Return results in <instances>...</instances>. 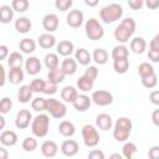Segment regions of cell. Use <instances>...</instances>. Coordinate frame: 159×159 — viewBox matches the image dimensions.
<instances>
[{
	"instance_id": "6da1fadb",
	"label": "cell",
	"mask_w": 159,
	"mask_h": 159,
	"mask_svg": "<svg viewBox=\"0 0 159 159\" xmlns=\"http://www.w3.org/2000/svg\"><path fill=\"white\" fill-rule=\"evenodd\" d=\"M122 15H123V7L116 2L106 5L99 11V16L106 24H111V22L119 20L122 17Z\"/></svg>"
},
{
	"instance_id": "7a4b0ae2",
	"label": "cell",
	"mask_w": 159,
	"mask_h": 159,
	"mask_svg": "<svg viewBox=\"0 0 159 159\" xmlns=\"http://www.w3.org/2000/svg\"><path fill=\"white\" fill-rule=\"evenodd\" d=\"M48 125H50V118L47 114H39L32 119L31 123V132L34 133V135L39 137V138H43L47 132H48Z\"/></svg>"
},
{
	"instance_id": "3957f363",
	"label": "cell",
	"mask_w": 159,
	"mask_h": 159,
	"mask_svg": "<svg viewBox=\"0 0 159 159\" xmlns=\"http://www.w3.org/2000/svg\"><path fill=\"white\" fill-rule=\"evenodd\" d=\"M84 30H86V35L89 40H93V41H97L99 39L103 37L104 35V30L102 27V25L99 24V21L94 17L87 20L86 22V26H84Z\"/></svg>"
},
{
	"instance_id": "277c9868",
	"label": "cell",
	"mask_w": 159,
	"mask_h": 159,
	"mask_svg": "<svg viewBox=\"0 0 159 159\" xmlns=\"http://www.w3.org/2000/svg\"><path fill=\"white\" fill-rule=\"evenodd\" d=\"M82 137H83V142L87 147H96L99 143V134L97 132V129L92 125V124H86L82 128Z\"/></svg>"
},
{
	"instance_id": "5b68a950",
	"label": "cell",
	"mask_w": 159,
	"mask_h": 159,
	"mask_svg": "<svg viewBox=\"0 0 159 159\" xmlns=\"http://www.w3.org/2000/svg\"><path fill=\"white\" fill-rule=\"evenodd\" d=\"M46 111L53 118H62V117H65V114L67 112V108H66V106L62 102H60V101H57L55 98H50V99H47V108H46Z\"/></svg>"
},
{
	"instance_id": "8992f818",
	"label": "cell",
	"mask_w": 159,
	"mask_h": 159,
	"mask_svg": "<svg viewBox=\"0 0 159 159\" xmlns=\"http://www.w3.org/2000/svg\"><path fill=\"white\" fill-rule=\"evenodd\" d=\"M92 101L97 104V106H108L113 102V94L108 91H104V89H98V91H94L92 93Z\"/></svg>"
},
{
	"instance_id": "52a82bcc",
	"label": "cell",
	"mask_w": 159,
	"mask_h": 159,
	"mask_svg": "<svg viewBox=\"0 0 159 159\" xmlns=\"http://www.w3.org/2000/svg\"><path fill=\"white\" fill-rule=\"evenodd\" d=\"M66 22L70 27H80L83 22V12L81 10H71L67 15H66Z\"/></svg>"
},
{
	"instance_id": "ba28073f",
	"label": "cell",
	"mask_w": 159,
	"mask_h": 159,
	"mask_svg": "<svg viewBox=\"0 0 159 159\" xmlns=\"http://www.w3.org/2000/svg\"><path fill=\"white\" fill-rule=\"evenodd\" d=\"M32 119V116L30 113V111L27 109H20L16 114V119H15V125L20 129H25L30 125V122Z\"/></svg>"
},
{
	"instance_id": "9c48e42d",
	"label": "cell",
	"mask_w": 159,
	"mask_h": 159,
	"mask_svg": "<svg viewBox=\"0 0 159 159\" xmlns=\"http://www.w3.org/2000/svg\"><path fill=\"white\" fill-rule=\"evenodd\" d=\"M42 26L47 32H52L58 27V17L55 14H47L42 19Z\"/></svg>"
},
{
	"instance_id": "30bf717a",
	"label": "cell",
	"mask_w": 159,
	"mask_h": 159,
	"mask_svg": "<svg viewBox=\"0 0 159 159\" xmlns=\"http://www.w3.org/2000/svg\"><path fill=\"white\" fill-rule=\"evenodd\" d=\"M91 102H92V98H89L88 96H86V94H78L76 97V99L73 101V107L78 112H84V111H87L89 108Z\"/></svg>"
},
{
	"instance_id": "8fae6325",
	"label": "cell",
	"mask_w": 159,
	"mask_h": 159,
	"mask_svg": "<svg viewBox=\"0 0 159 159\" xmlns=\"http://www.w3.org/2000/svg\"><path fill=\"white\" fill-rule=\"evenodd\" d=\"M25 70L29 75L31 76H35L37 75L40 71H41V62L37 57H30L26 60V63H25Z\"/></svg>"
},
{
	"instance_id": "7c38bea8",
	"label": "cell",
	"mask_w": 159,
	"mask_h": 159,
	"mask_svg": "<svg viewBox=\"0 0 159 159\" xmlns=\"http://www.w3.org/2000/svg\"><path fill=\"white\" fill-rule=\"evenodd\" d=\"M61 152L66 155V157H73L76 155V153L78 152V143L76 140L72 139H67L62 143L61 145Z\"/></svg>"
},
{
	"instance_id": "4fadbf2b",
	"label": "cell",
	"mask_w": 159,
	"mask_h": 159,
	"mask_svg": "<svg viewBox=\"0 0 159 159\" xmlns=\"http://www.w3.org/2000/svg\"><path fill=\"white\" fill-rule=\"evenodd\" d=\"M132 35L133 34L125 26H123L122 24L119 26H117L116 30H114V37H116V40L118 42H128Z\"/></svg>"
},
{
	"instance_id": "5bb4252c",
	"label": "cell",
	"mask_w": 159,
	"mask_h": 159,
	"mask_svg": "<svg viewBox=\"0 0 159 159\" xmlns=\"http://www.w3.org/2000/svg\"><path fill=\"white\" fill-rule=\"evenodd\" d=\"M57 149H58V147L53 140H46L41 145V152H42L43 157H46V158L55 157L57 153Z\"/></svg>"
},
{
	"instance_id": "9a60e30c",
	"label": "cell",
	"mask_w": 159,
	"mask_h": 159,
	"mask_svg": "<svg viewBox=\"0 0 159 159\" xmlns=\"http://www.w3.org/2000/svg\"><path fill=\"white\" fill-rule=\"evenodd\" d=\"M96 124H97V127L99 128V129H102V130H108V129H111V127H112V118H111V116L109 114H107V113H101V114H98L97 117H96Z\"/></svg>"
},
{
	"instance_id": "2e32d148",
	"label": "cell",
	"mask_w": 159,
	"mask_h": 159,
	"mask_svg": "<svg viewBox=\"0 0 159 159\" xmlns=\"http://www.w3.org/2000/svg\"><path fill=\"white\" fill-rule=\"evenodd\" d=\"M32 88L30 84H25V86H21L20 89L17 91V99L19 102L21 103H27L30 102L31 97H32Z\"/></svg>"
},
{
	"instance_id": "e0dca14e",
	"label": "cell",
	"mask_w": 159,
	"mask_h": 159,
	"mask_svg": "<svg viewBox=\"0 0 159 159\" xmlns=\"http://www.w3.org/2000/svg\"><path fill=\"white\" fill-rule=\"evenodd\" d=\"M75 50V46L68 40H62L57 45V53L61 56H70Z\"/></svg>"
},
{
	"instance_id": "ac0fdd59",
	"label": "cell",
	"mask_w": 159,
	"mask_h": 159,
	"mask_svg": "<svg viewBox=\"0 0 159 159\" xmlns=\"http://www.w3.org/2000/svg\"><path fill=\"white\" fill-rule=\"evenodd\" d=\"M0 142L4 145H14L17 142V134L14 130H4L0 134Z\"/></svg>"
},
{
	"instance_id": "d6986e66",
	"label": "cell",
	"mask_w": 159,
	"mask_h": 159,
	"mask_svg": "<svg viewBox=\"0 0 159 159\" xmlns=\"http://www.w3.org/2000/svg\"><path fill=\"white\" fill-rule=\"evenodd\" d=\"M31 27H32V24H31V21L27 19V17H19L16 21H15V29H16V31L17 32H20V34H26V32H29L30 30H31Z\"/></svg>"
},
{
	"instance_id": "ffe728a7",
	"label": "cell",
	"mask_w": 159,
	"mask_h": 159,
	"mask_svg": "<svg viewBox=\"0 0 159 159\" xmlns=\"http://www.w3.org/2000/svg\"><path fill=\"white\" fill-rule=\"evenodd\" d=\"M77 96H78L77 89L73 86H66L61 89V98L65 102H72L73 103V101L76 99Z\"/></svg>"
},
{
	"instance_id": "44dd1931",
	"label": "cell",
	"mask_w": 159,
	"mask_h": 159,
	"mask_svg": "<svg viewBox=\"0 0 159 159\" xmlns=\"http://www.w3.org/2000/svg\"><path fill=\"white\" fill-rule=\"evenodd\" d=\"M65 76H66V73L62 71L61 67L52 68V70H50L48 73H47V78H48V81L55 82V83H57V84L61 83V82L65 80Z\"/></svg>"
},
{
	"instance_id": "7402d4cb",
	"label": "cell",
	"mask_w": 159,
	"mask_h": 159,
	"mask_svg": "<svg viewBox=\"0 0 159 159\" xmlns=\"http://www.w3.org/2000/svg\"><path fill=\"white\" fill-rule=\"evenodd\" d=\"M14 9L12 6L9 5H2L0 6V21L2 24H7L14 19Z\"/></svg>"
},
{
	"instance_id": "603a6c76",
	"label": "cell",
	"mask_w": 159,
	"mask_h": 159,
	"mask_svg": "<svg viewBox=\"0 0 159 159\" xmlns=\"http://www.w3.org/2000/svg\"><path fill=\"white\" fill-rule=\"evenodd\" d=\"M61 68L62 71L66 73V75H73L77 70V60L75 58H71V57H67L62 61V65H61Z\"/></svg>"
},
{
	"instance_id": "cb8c5ba5",
	"label": "cell",
	"mask_w": 159,
	"mask_h": 159,
	"mask_svg": "<svg viewBox=\"0 0 159 159\" xmlns=\"http://www.w3.org/2000/svg\"><path fill=\"white\" fill-rule=\"evenodd\" d=\"M147 48V42L143 37H134L132 41H130V50L134 52V53H143L144 50Z\"/></svg>"
},
{
	"instance_id": "d4e9b609",
	"label": "cell",
	"mask_w": 159,
	"mask_h": 159,
	"mask_svg": "<svg viewBox=\"0 0 159 159\" xmlns=\"http://www.w3.org/2000/svg\"><path fill=\"white\" fill-rule=\"evenodd\" d=\"M58 132L63 137H72L75 134V125L70 120H62L58 125Z\"/></svg>"
},
{
	"instance_id": "484cf974",
	"label": "cell",
	"mask_w": 159,
	"mask_h": 159,
	"mask_svg": "<svg viewBox=\"0 0 159 159\" xmlns=\"http://www.w3.org/2000/svg\"><path fill=\"white\" fill-rule=\"evenodd\" d=\"M37 42H39L40 47H42V48H51V47L55 45L56 39H55L53 35H51V34L48 32V34H42V35H40Z\"/></svg>"
},
{
	"instance_id": "4316f807",
	"label": "cell",
	"mask_w": 159,
	"mask_h": 159,
	"mask_svg": "<svg viewBox=\"0 0 159 159\" xmlns=\"http://www.w3.org/2000/svg\"><path fill=\"white\" fill-rule=\"evenodd\" d=\"M9 81L12 84H17L21 81H24V71L21 70V67H16V68H10L9 72Z\"/></svg>"
},
{
	"instance_id": "83f0119b",
	"label": "cell",
	"mask_w": 159,
	"mask_h": 159,
	"mask_svg": "<svg viewBox=\"0 0 159 159\" xmlns=\"http://www.w3.org/2000/svg\"><path fill=\"white\" fill-rule=\"evenodd\" d=\"M93 82H94L93 80H91L89 77L83 75L77 80V87L83 92H88L93 88Z\"/></svg>"
},
{
	"instance_id": "f1b7e54d",
	"label": "cell",
	"mask_w": 159,
	"mask_h": 159,
	"mask_svg": "<svg viewBox=\"0 0 159 159\" xmlns=\"http://www.w3.org/2000/svg\"><path fill=\"white\" fill-rule=\"evenodd\" d=\"M9 66L10 68H16V67H21L22 66V62H24V58H22V55L17 51H14L10 53L9 56Z\"/></svg>"
},
{
	"instance_id": "f546056e",
	"label": "cell",
	"mask_w": 159,
	"mask_h": 159,
	"mask_svg": "<svg viewBox=\"0 0 159 159\" xmlns=\"http://www.w3.org/2000/svg\"><path fill=\"white\" fill-rule=\"evenodd\" d=\"M19 47H20V50H21L22 52H25V53H31V52L35 51L36 43H35V41H34L32 39H27V37H26V39H22V40L20 41Z\"/></svg>"
},
{
	"instance_id": "4dcf8cb0",
	"label": "cell",
	"mask_w": 159,
	"mask_h": 159,
	"mask_svg": "<svg viewBox=\"0 0 159 159\" xmlns=\"http://www.w3.org/2000/svg\"><path fill=\"white\" fill-rule=\"evenodd\" d=\"M113 67H114V71L119 75H123L128 71L129 68V60L128 58H119V60H114V63H113Z\"/></svg>"
},
{
	"instance_id": "1f68e13d",
	"label": "cell",
	"mask_w": 159,
	"mask_h": 159,
	"mask_svg": "<svg viewBox=\"0 0 159 159\" xmlns=\"http://www.w3.org/2000/svg\"><path fill=\"white\" fill-rule=\"evenodd\" d=\"M93 60L98 65H104L108 61V53L104 48H96L93 51Z\"/></svg>"
},
{
	"instance_id": "d6a6232c",
	"label": "cell",
	"mask_w": 159,
	"mask_h": 159,
	"mask_svg": "<svg viewBox=\"0 0 159 159\" xmlns=\"http://www.w3.org/2000/svg\"><path fill=\"white\" fill-rule=\"evenodd\" d=\"M112 57L113 60H119V58H128V48L124 45H118L113 48L112 51Z\"/></svg>"
},
{
	"instance_id": "836d02e7",
	"label": "cell",
	"mask_w": 159,
	"mask_h": 159,
	"mask_svg": "<svg viewBox=\"0 0 159 159\" xmlns=\"http://www.w3.org/2000/svg\"><path fill=\"white\" fill-rule=\"evenodd\" d=\"M76 60L81 65H88L91 61V55L86 48H78L76 51Z\"/></svg>"
},
{
	"instance_id": "e575fe53",
	"label": "cell",
	"mask_w": 159,
	"mask_h": 159,
	"mask_svg": "<svg viewBox=\"0 0 159 159\" xmlns=\"http://www.w3.org/2000/svg\"><path fill=\"white\" fill-rule=\"evenodd\" d=\"M129 133L130 130L128 129H124V128H119V127H116L114 125V130H113V137L117 142H124L128 139L129 137Z\"/></svg>"
},
{
	"instance_id": "d590c367",
	"label": "cell",
	"mask_w": 159,
	"mask_h": 159,
	"mask_svg": "<svg viewBox=\"0 0 159 159\" xmlns=\"http://www.w3.org/2000/svg\"><path fill=\"white\" fill-rule=\"evenodd\" d=\"M45 65L48 70L58 67V56H57V53H51V52L47 53L45 56Z\"/></svg>"
},
{
	"instance_id": "8d00e7d4",
	"label": "cell",
	"mask_w": 159,
	"mask_h": 159,
	"mask_svg": "<svg viewBox=\"0 0 159 159\" xmlns=\"http://www.w3.org/2000/svg\"><path fill=\"white\" fill-rule=\"evenodd\" d=\"M31 107H32V109L36 111V112L46 111V108H47V99L41 98V97H37V98L32 99V102H31Z\"/></svg>"
},
{
	"instance_id": "74e56055",
	"label": "cell",
	"mask_w": 159,
	"mask_h": 159,
	"mask_svg": "<svg viewBox=\"0 0 159 159\" xmlns=\"http://www.w3.org/2000/svg\"><path fill=\"white\" fill-rule=\"evenodd\" d=\"M138 73H139L140 78H142V77H147V76L154 73V68H153V66H152L149 62H143V63H140L139 67H138Z\"/></svg>"
},
{
	"instance_id": "f35d334b",
	"label": "cell",
	"mask_w": 159,
	"mask_h": 159,
	"mask_svg": "<svg viewBox=\"0 0 159 159\" xmlns=\"http://www.w3.org/2000/svg\"><path fill=\"white\" fill-rule=\"evenodd\" d=\"M135 152H137V145L133 142H127L123 145V155H124V158L130 159L135 154Z\"/></svg>"
},
{
	"instance_id": "ab89813d",
	"label": "cell",
	"mask_w": 159,
	"mask_h": 159,
	"mask_svg": "<svg viewBox=\"0 0 159 159\" xmlns=\"http://www.w3.org/2000/svg\"><path fill=\"white\" fill-rule=\"evenodd\" d=\"M11 6L15 11L17 12H24L29 9L30 4H29V0H12L11 2Z\"/></svg>"
},
{
	"instance_id": "60d3db41",
	"label": "cell",
	"mask_w": 159,
	"mask_h": 159,
	"mask_svg": "<svg viewBox=\"0 0 159 159\" xmlns=\"http://www.w3.org/2000/svg\"><path fill=\"white\" fill-rule=\"evenodd\" d=\"M158 83V77L155 73L153 75H149L147 77H142V84L145 87V88H153L155 87Z\"/></svg>"
},
{
	"instance_id": "b9f144b4",
	"label": "cell",
	"mask_w": 159,
	"mask_h": 159,
	"mask_svg": "<svg viewBox=\"0 0 159 159\" xmlns=\"http://www.w3.org/2000/svg\"><path fill=\"white\" fill-rule=\"evenodd\" d=\"M36 148H37V140L35 138L27 137V138L24 139V142H22V149L25 152H32Z\"/></svg>"
},
{
	"instance_id": "7bdbcfd3",
	"label": "cell",
	"mask_w": 159,
	"mask_h": 159,
	"mask_svg": "<svg viewBox=\"0 0 159 159\" xmlns=\"http://www.w3.org/2000/svg\"><path fill=\"white\" fill-rule=\"evenodd\" d=\"M72 0H55V6L60 11H67L72 6Z\"/></svg>"
},
{
	"instance_id": "ee69618b",
	"label": "cell",
	"mask_w": 159,
	"mask_h": 159,
	"mask_svg": "<svg viewBox=\"0 0 159 159\" xmlns=\"http://www.w3.org/2000/svg\"><path fill=\"white\" fill-rule=\"evenodd\" d=\"M132 120L129 119V118H127V117H120V118H118L117 119V122H116V127H119V128H124V129H128V130H130L132 129Z\"/></svg>"
},
{
	"instance_id": "f6af8a7d",
	"label": "cell",
	"mask_w": 159,
	"mask_h": 159,
	"mask_svg": "<svg viewBox=\"0 0 159 159\" xmlns=\"http://www.w3.org/2000/svg\"><path fill=\"white\" fill-rule=\"evenodd\" d=\"M11 107H12V102H11V99H10L9 97H4V98L0 101V112H1L2 114L7 113V112L11 109Z\"/></svg>"
},
{
	"instance_id": "bcb514c9",
	"label": "cell",
	"mask_w": 159,
	"mask_h": 159,
	"mask_svg": "<svg viewBox=\"0 0 159 159\" xmlns=\"http://www.w3.org/2000/svg\"><path fill=\"white\" fill-rule=\"evenodd\" d=\"M31 88L34 92H42L43 91V87H45V81L41 80V78H35L31 81L30 83Z\"/></svg>"
},
{
	"instance_id": "7dc6e473",
	"label": "cell",
	"mask_w": 159,
	"mask_h": 159,
	"mask_svg": "<svg viewBox=\"0 0 159 159\" xmlns=\"http://www.w3.org/2000/svg\"><path fill=\"white\" fill-rule=\"evenodd\" d=\"M45 94H53L57 92V83L55 82H51V81H47L45 82V87H43V91H42Z\"/></svg>"
},
{
	"instance_id": "c3c4849f",
	"label": "cell",
	"mask_w": 159,
	"mask_h": 159,
	"mask_svg": "<svg viewBox=\"0 0 159 159\" xmlns=\"http://www.w3.org/2000/svg\"><path fill=\"white\" fill-rule=\"evenodd\" d=\"M83 75L94 81V80L97 78V76H98V70H97V67H94V66H89V67L86 68V71H84Z\"/></svg>"
},
{
	"instance_id": "681fc988",
	"label": "cell",
	"mask_w": 159,
	"mask_h": 159,
	"mask_svg": "<svg viewBox=\"0 0 159 159\" xmlns=\"http://www.w3.org/2000/svg\"><path fill=\"white\" fill-rule=\"evenodd\" d=\"M88 159H104V153L102 150L94 149L88 153Z\"/></svg>"
},
{
	"instance_id": "f907efd6",
	"label": "cell",
	"mask_w": 159,
	"mask_h": 159,
	"mask_svg": "<svg viewBox=\"0 0 159 159\" xmlns=\"http://www.w3.org/2000/svg\"><path fill=\"white\" fill-rule=\"evenodd\" d=\"M148 58L152 60L153 62H159V50H155V48H150L149 47Z\"/></svg>"
},
{
	"instance_id": "816d5d0a",
	"label": "cell",
	"mask_w": 159,
	"mask_h": 159,
	"mask_svg": "<svg viewBox=\"0 0 159 159\" xmlns=\"http://www.w3.org/2000/svg\"><path fill=\"white\" fill-rule=\"evenodd\" d=\"M143 4H144V0H128V5L130 9L133 10H139L143 7Z\"/></svg>"
},
{
	"instance_id": "f5cc1de1",
	"label": "cell",
	"mask_w": 159,
	"mask_h": 159,
	"mask_svg": "<svg viewBox=\"0 0 159 159\" xmlns=\"http://www.w3.org/2000/svg\"><path fill=\"white\" fill-rule=\"evenodd\" d=\"M148 157L150 159H159V145H154L149 149L148 152Z\"/></svg>"
},
{
	"instance_id": "db71d44e",
	"label": "cell",
	"mask_w": 159,
	"mask_h": 159,
	"mask_svg": "<svg viewBox=\"0 0 159 159\" xmlns=\"http://www.w3.org/2000/svg\"><path fill=\"white\" fill-rule=\"evenodd\" d=\"M149 99H150V102L153 104L159 106V91H153L150 93V96H149Z\"/></svg>"
},
{
	"instance_id": "11a10c76",
	"label": "cell",
	"mask_w": 159,
	"mask_h": 159,
	"mask_svg": "<svg viewBox=\"0 0 159 159\" xmlns=\"http://www.w3.org/2000/svg\"><path fill=\"white\" fill-rule=\"evenodd\" d=\"M144 1H145L147 7L150 9V10H154V9L159 7V0H144Z\"/></svg>"
},
{
	"instance_id": "9f6ffc18",
	"label": "cell",
	"mask_w": 159,
	"mask_h": 159,
	"mask_svg": "<svg viewBox=\"0 0 159 159\" xmlns=\"http://www.w3.org/2000/svg\"><path fill=\"white\" fill-rule=\"evenodd\" d=\"M150 48H155V50H159V32L154 36V39L150 41V45H149Z\"/></svg>"
},
{
	"instance_id": "6f0895ef",
	"label": "cell",
	"mask_w": 159,
	"mask_h": 159,
	"mask_svg": "<svg viewBox=\"0 0 159 159\" xmlns=\"http://www.w3.org/2000/svg\"><path fill=\"white\" fill-rule=\"evenodd\" d=\"M152 122H153L157 127H159V109L153 111V113H152Z\"/></svg>"
},
{
	"instance_id": "680465c9",
	"label": "cell",
	"mask_w": 159,
	"mask_h": 159,
	"mask_svg": "<svg viewBox=\"0 0 159 159\" xmlns=\"http://www.w3.org/2000/svg\"><path fill=\"white\" fill-rule=\"evenodd\" d=\"M9 53V50H7V46L5 45H0V60H4Z\"/></svg>"
},
{
	"instance_id": "91938a15",
	"label": "cell",
	"mask_w": 159,
	"mask_h": 159,
	"mask_svg": "<svg viewBox=\"0 0 159 159\" xmlns=\"http://www.w3.org/2000/svg\"><path fill=\"white\" fill-rule=\"evenodd\" d=\"M5 84V68L2 65H0V87Z\"/></svg>"
},
{
	"instance_id": "94428289",
	"label": "cell",
	"mask_w": 159,
	"mask_h": 159,
	"mask_svg": "<svg viewBox=\"0 0 159 159\" xmlns=\"http://www.w3.org/2000/svg\"><path fill=\"white\" fill-rule=\"evenodd\" d=\"M84 2H86L87 6H89V7H94V6L98 5L99 0H84Z\"/></svg>"
},
{
	"instance_id": "6125c7cd",
	"label": "cell",
	"mask_w": 159,
	"mask_h": 159,
	"mask_svg": "<svg viewBox=\"0 0 159 159\" xmlns=\"http://www.w3.org/2000/svg\"><path fill=\"white\" fill-rule=\"evenodd\" d=\"M7 152L5 148H0V159H6L7 158Z\"/></svg>"
},
{
	"instance_id": "be15d7a7",
	"label": "cell",
	"mask_w": 159,
	"mask_h": 159,
	"mask_svg": "<svg viewBox=\"0 0 159 159\" xmlns=\"http://www.w3.org/2000/svg\"><path fill=\"white\" fill-rule=\"evenodd\" d=\"M4 127H5V118L0 117V129H4Z\"/></svg>"
},
{
	"instance_id": "e7e4bbea",
	"label": "cell",
	"mask_w": 159,
	"mask_h": 159,
	"mask_svg": "<svg viewBox=\"0 0 159 159\" xmlns=\"http://www.w3.org/2000/svg\"><path fill=\"white\" fill-rule=\"evenodd\" d=\"M109 158L111 159H122V155L120 154H112Z\"/></svg>"
}]
</instances>
